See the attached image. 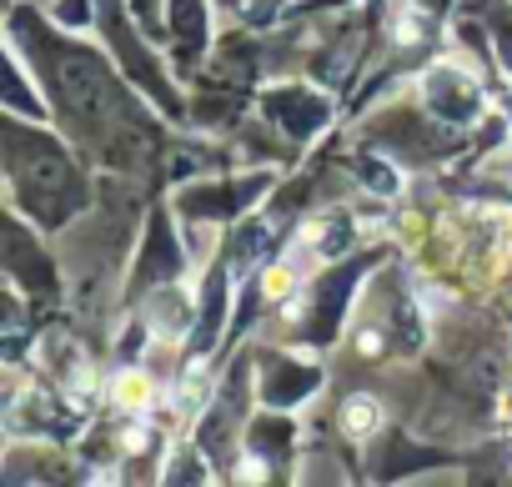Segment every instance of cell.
Wrapping results in <instances>:
<instances>
[{"mask_svg":"<svg viewBox=\"0 0 512 487\" xmlns=\"http://www.w3.org/2000/svg\"><path fill=\"white\" fill-rule=\"evenodd\" d=\"M146 322H151V332H161V337H176V332L186 327V307H181V297H176V292H161V297H151V307H146Z\"/></svg>","mask_w":512,"mask_h":487,"instance_id":"obj_1","label":"cell"},{"mask_svg":"<svg viewBox=\"0 0 512 487\" xmlns=\"http://www.w3.org/2000/svg\"><path fill=\"white\" fill-rule=\"evenodd\" d=\"M377 422H382V407H377L372 397H352V402H347V412H342V427H347L352 437L377 432Z\"/></svg>","mask_w":512,"mask_h":487,"instance_id":"obj_2","label":"cell"},{"mask_svg":"<svg viewBox=\"0 0 512 487\" xmlns=\"http://www.w3.org/2000/svg\"><path fill=\"white\" fill-rule=\"evenodd\" d=\"M116 402H126V407H146V402H151L146 377H141V372H126V377L116 382Z\"/></svg>","mask_w":512,"mask_h":487,"instance_id":"obj_3","label":"cell"},{"mask_svg":"<svg viewBox=\"0 0 512 487\" xmlns=\"http://www.w3.org/2000/svg\"><path fill=\"white\" fill-rule=\"evenodd\" d=\"M287 287H292V267H277V272L267 277V292H272V297H282Z\"/></svg>","mask_w":512,"mask_h":487,"instance_id":"obj_4","label":"cell"}]
</instances>
